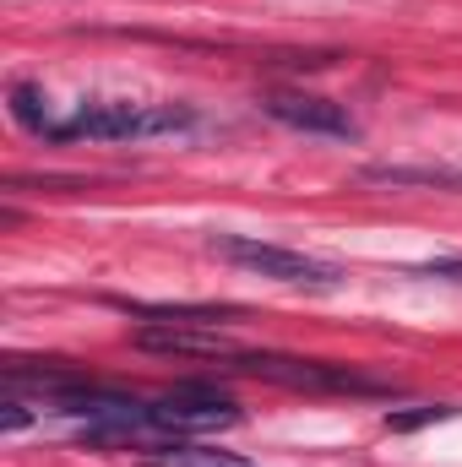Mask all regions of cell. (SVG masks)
<instances>
[{"instance_id":"cell-1","label":"cell","mask_w":462,"mask_h":467,"mask_svg":"<svg viewBox=\"0 0 462 467\" xmlns=\"http://www.w3.org/2000/svg\"><path fill=\"white\" fill-rule=\"evenodd\" d=\"M191 104H131V99H99L82 104L71 119H49L44 141H147V136H185L196 130Z\"/></svg>"},{"instance_id":"cell-2","label":"cell","mask_w":462,"mask_h":467,"mask_svg":"<svg viewBox=\"0 0 462 467\" xmlns=\"http://www.w3.org/2000/svg\"><path fill=\"white\" fill-rule=\"evenodd\" d=\"M234 375L283 386V391H310V397H397V380L364 375L353 364H332V358H294V353H245L234 348L229 358Z\"/></svg>"},{"instance_id":"cell-3","label":"cell","mask_w":462,"mask_h":467,"mask_svg":"<svg viewBox=\"0 0 462 467\" xmlns=\"http://www.w3.org/2000/svg\"><path fill=\"white\" fill-rule=\"evenodd\" d=\"M213 250L245 266V272H261L272 283H289V288H338L343 283V266L321 261V255H305V250H289V244H272V239H250V234H213Z\"/></svg>"},{"instance_id":"cell-4","label":"cell","mask_w":462,"mask_h":467,"mask_svg":"<svg viewBox=\"0 0 462 467\" xmlns=\"http://www.w3.org/2000/svg\"><path fill=\"white\" fill-rule=\"evenodd\" d=\"M261 115L289 125V130H305V136H338V141H353L359 136V119L348 115L343 104H332L321 93H299V88L261 93Z\"/></svg>"},{"instance_id":"cell-5","label":"cell","mask_w":462,"mask_h":467,"mask_svg":"<svg viewBox=\"0 0 462 467\" xmlns=\"http://www.w3.org/2000/svg\"><path fill=\"white\" fill-rule=\"evenodd\" d=\"M131 343L147 353H180V358H229L234 343L218 327H180V321H142Z\"/></svg>"},{"instance_id":"cell-6","label":"cell","mask_w":462,"mask_h":467,"mask_svg":"<svg viewBox=\"0 0 462 467\" xmlns=\"http://www.w3.org/2000/svg\"><path fill=\"white\" fill-rule=\"evenodd\" d=\"M359 180H370V185H441V191H462V169H419V163H370Z\"/></svg>"},{"instance_id":"cell-7","label":"cell","mask_w":462,"mask_h":467,"mask_svg":"<svg viewBox=\"0 0 462 467\" xmlns=\"http://www.w3.org/2000/svg\"><path fill=\"white\" fill-rule=\"evenodd\" d=\"M11 119H16L27 136H44L55 115H49V104H44V93H38L33 82H16V88H11Z\"/></svg>"},{"instance_id":"cell-8","label":"cell","mask_w":462,"mask_h":467,"mask_svg":"<svg viewBox=\"0 0 462 467\" xmlns=\"http://www.w3.org/2000/svg\"><path fill=\"white\" fill-rule=\"evenodd\" d=\"M457 408H446V402H436V408H414V413H386V430H425V424H436V419H452Z\"/></svg>"},{"instance_id":"cell-9","label":"cell","mask_w":462,"mask_h":467,"mask_svg":"<svg viewBox=\"0 0 462 467\" xmlns=\"http://www.w3.org/2000/svg\"><path fill=\"white\" fill-rule=\"evenodd\" d=\"M419 277H452V283H462V255H436V261H425Z\"/></svg>"}]
</instances>
